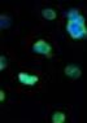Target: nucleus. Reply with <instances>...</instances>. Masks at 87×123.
Masks as SVG:
<instances>
[{
    "label": "nucleus",
    "instance_id": "obj_1",
    "mask_svg": "<svg viewBox=\"0 0 87 123\" xmlns=\"http://www.w3.org/2000/svg\"><path fill=\"white\" fill-rule=\"evenodd\" d=\"M68 22H66V31L74 40H81L87 38V27L85 17L81 14L78 9L73 8L66 13Z\"/></svg>",
    "mask_w": 87,
    "mask_h": 123
},
{
    "label": "nucleus",
    "instance_id": "obj_2",
    "mask_svg": "<svg viewBox=\"0 0 87 123\" xmlns=\"http://www.w3.org/2000/svg\"><path fill=\"white\" fill-rule=\"evenodd\" d=\"M33 52L36 55H42V56H47V57H51L52 53V45L48 42H46L44 39H39L33 44Z\"/></svg>",
    "mask_w": 87,
    "mask_h": 123
},
{
    "label": "nucleus",
    "instance_id": "obj_3",
    "mask_svg": "<svg viewBox=\"0 0 87 123\" xmlns=\"http://www.w3.org/2000/svg\"><path fill=\"white\" fill-rule=\"evenodd\" d=\"M18 80L21 84H25V86H35L39 82V78L38 75H33V74H27L25 71H21L18 73Z\"/></svg>",
    "mask_w": 87,
    "mask_h": 123
},
{
    "label": "nucleus",
    "instance_id": "obj_4",
    "mask_svg": "<svg viewBox=\"0 0 87 123\" xmlns=\"http://www.w3.org/2000/svg\"><path fill=\"white\" fill-rule=\"evenodd\" d=\"M64 74L66 76H69L70 79H78L82 75V70L77 65H68L64 69Z\"/></svg>",
    "mask_w": 87,
    "mask_h": 123
},
{
    "label": "nucleus",
    "instance_id": "obj_5",
    "mask_svg": "<svg viewBox=\"0 0 87 123\" xmlns=\"http://www.w3.org/2000/svg\"><path fill=\"white\" fill-rule=\"evenodd\" d=\"M42 16L44 19H48V21H53V19H56L57 17V13H56L55 9L52 8H44L42 11Z\"/></svg>",
    "mask_w": 87,
    "mask_h": 123
},
{
    "label": "nucleus",
    "instance_id": "obj_6",
    "mask_svg": "<svg viewBox=\"0 0 87 123\" xmlns=\"http://www.w3.org/2000/svg\"><path fill=\"white\" fill-rule=\"evenodd\" d=\"M66 115L62 111H55L52 115V123H65Z\"/></svg>",
    "mask_w": 87,
    "mask_h": 123
},
{
    "label": "nucleus",
    "instance_id": "obj_7",
    "mask_svg": "<svg viewBox=\"0 0 87 123\" xmlns=\"http://www.w3.org/2000/svg\"><path fill=\"white\" fill-rule=\"evenodd\" d=\"M8 65V60H7L5 56H0V70H4Z\"/></svg>",
    "mask_w": 87,
    "mask_h": 123
},
{
    "label": "nucleus",
    "instance_id": "obj_8",
    "mask_svg": "<svg viewBox=\"0 0 87 123\" xmlns=\"http://www.w3.org/2000/svg\"><path fill=\"white\" fill-rule=\"evenodd\" d=\"M0 101H1V102L5 101V92H4V89H0Z\"/></svg>",
    "mask_w": 87,
    "mask_h": 123
}]
</instances>
